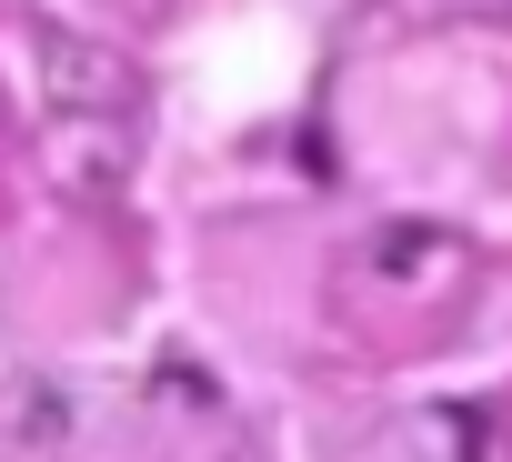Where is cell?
<instances>
[{
    "label": "cell",
    "mask_w": 512,
    "mask_h": 462,
    "mask_svg": "<svg viewBox=\"0 0 512 462\" xmlns=\"http://www.w3.org/2000/svg\"><path fill=\"white\" fill-rule=\"evenodd\" d=\"M41 101H51V131L141 121V81H131V61L101 51L91 31H51V41H41Z\"/></svg>",
    "instance_id": "6da1fadb"
}]
</instances>
